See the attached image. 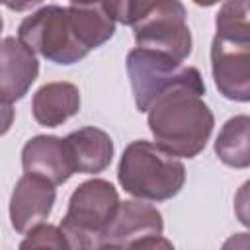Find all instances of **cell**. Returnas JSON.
I'll return each mask as SVG.
<instances>
[{
	"label": "cell",
	"instance_id": "obj_1",
	"mask_svg": "<svg viewBox=\"0 0 250 250\" xmlns=\"http://www.w3.org/2000/svg\"><path fill=\"white\" fill-rule=\"evenodd\" d=\"M215 117L201 96L174 90L158 98L148 109V129L154 145L172 156H197L213 131Z\"/></svg>",
	"mask_w": 250,
	"mask_h": 250
},
{
	"label": "cell",
	"instance_id": "obj_2",
	"mask_svg": "<svg viewBox=\"0 0 250 250\" xmlns=\"http://www.w3.org/2000/svg\"><path fill=\"white\" fill-rule=\"evenodd\" d=\"M115 21L133 27L137 49L184 62L191 53V33L184 4L172 2H107Z\"/></svg>",
	"mask_w": 250,
	"mask_h": 250
},
{
	"label": "cell",
	"instance_id": "obj_3",
	"mask_svg": "<svg viewBox=\"0 0 250 250\" xmlns=\"http://www.w3.org/2000/svg\"><path fill=\"white\" fill-rule=\"evenodd\" d=\"M250 4L225 2L217 14L211 70L219 92L234 102L250 100Z\"/></svg>",
	"mask_w": 250,
	"mask_h": 250
},
{
	"label": "cell",
	"instance_id": "obj_4",
	"mask_svg": "<svg viewBox=\"0 0 250 250\" xmlns=\"http://www.w3.org/2000/svg\"><path fill=\"white\" fill-rule=\"evenodd\" d=\"M121 188L148 201H164L180 193L186 182L184 164L148 141H133L119 160Z\"/></svg>",
	"mask_w": 250,
	"mask_h": 250
},
{
	"label": "cell",
	"instance_id": "obj_5",
	"mask_svg": "<svg viewBox=\"0 0 250 250\" xmlns=\"http://www.w3.org/2000/svg\"><path fill=\"white\" fill-rule=\"evenodd\" d=\"M119 205L117 189L107 180H88L80 184L68 201V211L61 223L70 250H96Z\"/></svg>",
	"mask_w": 250,
	"mask_h": 250
},
{
	"label": "cell",
	"instance_id": "obj_6",
	"mask_svg": "<svg viewBox=\"0 0 250 250\" xmlns=\"http://www.w3.org/2000/svg\"><path fill=\"white\" fill-rule=\"evenodd\" d=\"M127 72L139 111H148L158 98L174 90H189L197 96L205 94V84L197 68L184 66L150 51H129Z\"/></svg>",
	"mask_w": 250,
	"mask_h": 250
},
{
	"label": "cell",
	"instance_id": "obj_7",
	"mask_svg": "<svg viewBox=\"0 0 250 250\" xmlns=\"http://www.w3.org/2000/svg\"><path fill=\"white\" fill-rule=\"evenodd\" d=\"M18 39L31 53H39L57 64H72L88 55L70 29L66 8L57 4L41 6L27 16L20 23Z\"/></svg>",
	"mask_w": 250,
	"mask_h": 250
},
{
	"label": "cell",
	"instance_id": "obj_8",
	"mask_svg": "<svg viewBox=\"0 0 250 250\" xmlns=\"http://www.w3.org/2000/svg\"><path fill=\"white\" fill-rule=\"evenodd\" d=\"M57 191L55 186L39 176L23 174L10 197V221L16 232L27 234L35 227L43 225L49 217Z\"/></svg>",
	"mask_w": 250,
	"mask_h": 250
},
{
	"label": "cell",
	"instance_id": "obj_9",
	"mask_svg": "<svg viewBox=\"0 0 250 250\" xmlns=\"http://www.w3.org/2000/svg\"><path fill=\"white\" fill-rule=\"evenodd\" d=\"M21 166L25 174L39 176L53 186H59L76 174L66 141L53 135H37L29 139L21 148Z\"/></svg>",
	"mask_w": 250,
	"mask_h": 250
},
{
	"label": "cell",
	"instance_id": "obj_10",
	"mask_svg": "<svg viewBox=\"0 0 250 250\" xmlns=\"http://www.w3.org/2000/svg\"><path fill=\"white\" fill-rule=\"evenodd\" d=\"M39 74L35 55L16 37L0 41V100L12 104L21 100Z\"/></svg>",
	"mask_w": 250,
	"mask_h": 250
},
{
	"label": "cell",
	"instance_id": "obj_11",
	"mask_svg": "<svg viewBox=\"0 0 250 250\" xmlns=\"http://www.w3.org/2000/svg\"><path fill=\"white\" fill-rule=\"evenodd\" d=\"M162 215L156 207L141 201H119L107 229L102 234V244L129 246L139 238L162 234Z\"/></svg>",
	"mask_w": 250,
	"mask_h": 250
},
{
	"label": "cell",
	"instance_id": "obj_12",
	"mask_svg": "<svg viewBox=\"0 0 250 250\" xmlns=\"http://www.w3.org/2000/svg\"><path fill=\"white\" fill-rule=\"evenodd\" d=\"M66 14L70 29L86 53L104 45L115 31V20L107 8V2L68 4Z\"/></svg>",
	"mask_w": 250,
	"mask_h": 250
},
{
	"label": "cell",
	"instance_id": "obj_13",
	"mask_svg": "<svg viewBox=\"0 0 250 250\" xmlns=\"http://www.w3.org/2000/svg\"><path fill=\"white\" fill-rule=\"evenodd\" d=\"M80 109V92L70 82L43 84L31 100V111L39 125L57 127Z\"/></svg>",
	"mask_w": 250,
	"mask_h": 250
},
{
	"label": "cell",
	"instance_id": "obj_14",
	"mask_svg": "<svg viewBox=\"0 0 250 250\" xmlns=\"http://www.w3.org/2000/svg\"><path fill=\"white\" fill-rule=\"evenodd\" d=\"M64 141L70 148L76 172L98 174L109 166L113 156V143L105 131L98 127H82L72 131Z\"/></svg>",
	"mask_w": 250,
	"mask_h": 250
},
{
	"label": "cell",
	"instance_id": "obj_15",
	"mask_svg": "<svg viewBox=\"0 0 250 250\" xmlns=\"http://www.w3.org/2000/svg\"><path fill=\"white\" fill-rule=\"evenodd\" d=\"M248 129H250L248 115H234L223 125L215 141V152L223 164L232 168H248L250 164Z\"/></svg>",
	"mask_w": 250,
	"mask_h": 250
},
{
	"label": "cell",
	"instance_id": "obj_16",
	"mask_svg": "<svg viewBox=\"0 0 250 250\" xmlns=\"http://www.w3.org/2000/svg\"><path fill=\"white\" fill-rule=\"evenodd\" d=\"M20 250H70V246L59 227L39 225L27 232L20 244Z\"/></svg>",
	"mask_w": 250,
	"mask_h": 250
},
{
	"label": "cell",
	"instance_id": "obj_17",
	"mask_svg": "<svg viewBox=\"0 0 250 250\" xmlns=\"http://www.w3.org/2000/svg\"><path fill=\"white\" fill-rule=\"evenodd\" d=\"M125 250H174V246L168 238L160 234H152V236H145L131 242L129 246H125Z\"/></svg>",
	"mask_w": 250,
	"mask_h": 250
},
{
	"label": "cell",
	"instance_id": "obj_18",
	"mask_svg": "<svg viewBox=\"0 0 250 250\" xmlns=\"http://www.w3.org/2000/svg\"><path fill=\"white\" fill-rule=\"evenodd\" d=\"M250 248V236L248 232H238V234H232L225 240L223 248L221 250H248Z\"/></svg>",
	"mask_w": 250,
	"mask_h": 250
},
{
	"label": "cell",
	"instance_id": "obj_19",
	"mask_svg": "<svg viewBox=\"0 0 250 250\" xmlns=\"http://www.w3.org/2000/svg\"><path fill=\"white\" fill-rule=\"evenodd\" d=\"M14 123V107L0 100V135L8 133Z\"/></svg>",
	"mask_w": 250,
	"mask_h": 250
},
{
	"label": "cell",
	"instance_id": "obj_20",
	"mask_svg": "<svg viewBox=\"0 0 250 250\" xmlns=\"http://www.w3.org/2000/svg\"><path fill=\"white\" fill-rule=\"evenodd\" d=\"M96 250H125V246H115V244H102Z\"/></svg>",
	"mask_w": 250,
	"mask_h": 250
},
{
	"label": "cell",
	"instance_id": "obj_21",
	"mask_svg": "<svg viewBox=\"0 0 250 250\" xmlns=\"http://www.w3.org/2000/svg\"><path fill=\"white\" fill-rule=\"evenodd\" d=\"M2 25H4V21H2V16H0V31H2Z\"/></svg>",
	"mask_w": 250,
	"mask_h": 250
}]
</instances>
